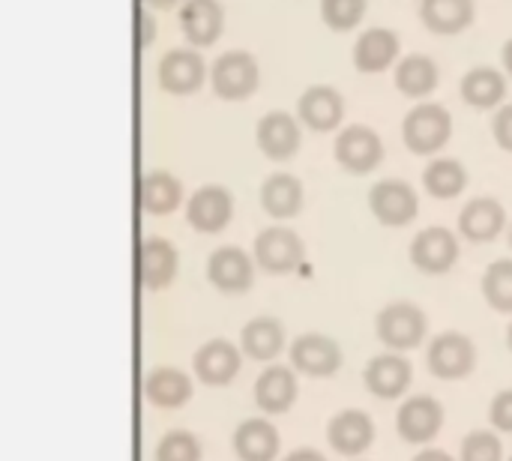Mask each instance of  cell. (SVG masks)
I'll list each match as a JSON object with an SVG mask.
<instances>
[{
  "label": "cell",
  "instance_id": "cell-21",
  "mask_svg": "<svg viewBox=\"0 0 512 461\" xmlns=\"http://www.w3.org/2000/svg\"><path fill=\"white\" fill-rule=\"evenodd\" d=\"M297 402V375L288 366H270L255 381V405L264 414H285Z\"/></svg>",
  "mask_w": 512,
  "mask_h": 461
},
{
  "label": "cell",
  "instance_id": "cell-24",
  "mask_svg": "<svg viewBox=\"0 0 512 461\" xmlns=\"http://www.w3.org/2000/svg\"><path fill=\"white\" fill-rule=\"evenodd\" d=\"M183 201V186L174 174L168 171H150L141 177L138 183V204L144 213H153V216H165V213H174Z\"/></svg>",
  "mask_w": 512,
  "mask_h": 461
},
{
  "label": "cell",
  "instance_id": "cell-30",
  "mask_svg": "<svg viewBox=\"0 0 512 461\" xmlns=\"http://www.w3.org/2000/svg\"><path fill=\"white\" fill-rule=\"evenodd\" d=\"M504 96H507V81L492 66H477L462 78V99L471 108H480V111L495 108L504 102Z\"/></svg>",
  "mask_w": 512,
  "mask_h": 461
},
{
  "label": "cell",
  "instance_id": "cell-41",
  "mask_svg": "<svg viewBox=\"0 0 512 461\" xmlns=\"http://www.w3.org/2000/svg\"><path fill=\"white\" fill-rule=\"evenodd\" d=\"M285 461H327L318 450H294Z\"/></svg>",
  "mask_w": 512,
  "mask_h": 461
},
{
  "label": "cell",
  "instance_id": "cell-3",
  "mask_svg": "<svg viewBox=\"0 0 512 461\" xmlns=\"http://www.w3.org/2000/svg\"><path fill=\"white\" fill-rule=\"evenodd\" d=\"M426 363H429L432 375H438L444 381H462L477 366V348L465 333H441L432 339Z\"/></svg>",
  "mask_w": 512,
  "mask_h": 461
},
{
  "label": "cell",
  "instance_id": "cell-37",
  "mask_svg": "<svg viewBox=\"0 0 512 461\" xmlns=\"http://www.w3.org/2000/svg\"><path fill=\"white\" fill-rule=\"evenodd\" d=\"M489 417H492V426L498 432H510L512 435V390H504L495 396L492 408H489Z\"/></svg>",
  "mask_w": 512,
  "mask_h": 461
},
{
  "label": "cell",
  "instance_id": "cell-5",
  "mask_svg": "<svg viewBox=\"0 0 512 461\" xmlns=\"http://www.w3.org/2000/svg\"><path fill=\"white\" fill-rule=\"evenodd\" d=\"M291 363L309 378H330L342 369V348L324 333H303L291 345Z\"/></svg>",
  "mask_w": 512,
  "mask_h": 461
},
{
  "label": "cell",
  "instance_id": "cell-44",
  "mask_svg": "<svg viewBox=\"0 0 512 461\" xmlns=\"http://www.w3.org/2000/svg\"><path fill=\"white\" fill-rule=\"evenodd\" d=\"M507 345H510V351H512V324H510V330H507Z\"/></svg>",
  "mask_w": 512,
  "mask_h": 461
},
{
  "label": "cell",
  "instance_id": "cell-7",
  "mask_svg": "<svg viewBox=\"0 0 512 461\" xmlns=\"http://www.w3.org/2000/svg\"><path fill=\"white\" fill-rule=\"evenodd\" d=\"M369 207H372V213H375V219L381 225L402 228V225H408V222L417 219L420 201H417V192L408 183H402V180H384V183L372 186Z\"/></svg>",
  "mask_w": 512,
  "mask_h": 461
},
{
  "label": "cell",
  "instance_id": "cell-39",
  "mask_svg": "<svg viewBox=\"0 0 512 461\" xmlns=\"http://www.w3.org/2000/svg\"><path fill=\"white\" fill-rule=\"evenodd\" d=\"M492 129H495V141H498L504 150H510L512 153V105H507L504 111L495 114Z\"/></svg>",
  "mask_w": 512,
  "mask_h": 461
},
{
  "label": "cell",
  "instance_id": "cell-45",
  "mask_svg": "<svg viewBox=\"0 0 512 461\" xmlns=\"http://www.w3.org/2000/svg\"><path fill=\"white\" fill-rule=\"evenodd\" d=\"M510 243H512V231H510Z\"/></svg>",
  "mask_w": 512,
  "mask_h": 461
},
{
  "label": "cell",
  "instance_id": "cell-40",
  "mask_svg": "<svg viewBox=\"0 0 512 461\" xmlns=\"http://www.w3.org/2000/svg\"><path fill=\"white\" fill-rule=\"evenodd\" d=\"M414 461H456L450 453H444V450H423V453H417Z\"/></svg>",
  "mask_w": 512,
  "mask_h": 461
},
{
  "label": "cell",
  "instance_id": "cell-43",
  "mask_svg": "<svg viewBox=\"0 0 512 461\" xmlns=\"http://www.w3.org/2000/svg\"><path fill=\"white\" fill-rule=\"evenodd\" d=\"M504 69L512 75V39L504 45Z\"/></svg>",
  "mask_w": 512,
  "mask_h": 461
},
{
  "label": "cell",
  "instance_id": "cell-8",
  "mask_svg": "<svg viewBox=\"0 0 512 461\" xmlns=\"http://www.w3.org/2000/svg\"><path fill=\"white\" fill-rule=\"evenodd\" d=\"M303 240L288 228H267L255 240V261L267 273H291L303 264Z\"/></svg>",
  "mask_w": 512,
  "mask_h": 461
},
{
  "label": "cell",
  "instance_id": "cell-20",
  "mask_svg": "<svg viewBox=\"0 0 512 461\" xmlns=\"http://www.w3.org/2000/svg\"><path fill=\"white\" fill-rule=\"evenodd\" d=\"M504 225H507V210L495 198H474L462 210V216H459V231L471 243H489V240H495L504 231Z\"/></svg>",
  "mask_w": 512,
  "mask_h": 461
},
{
  "label": "cell",
  "instance_id": "cell-36",
  "mask_svg": "<svg viewBox=\"0 0 512 461\" xmlns=\"http://www.w3.org/2000/svg\"><path fill=\"white\" fill-rule=\"evenodd\" d=\"M462 461H504L501 438L489 429H477L462 441Z\"/></svg>",
  "mask_w": 512,
  "mask_h": 461
},
{
  "label": "cell",
  "instance_id": "cell-25",
  "mask_svg": "<svg viewBox=\"0 0 512 461\" xmlns=\"http://www.w3.org/2000/svg\"><path fill=\"white\" fill-rule=\"evenodd\" d=\"M399 57V36L387 27L366 30L354 45V63L360 72H381Z\"/></svg>",
  "mask_w": 512,
  "mask_h": 461
},
{
  "label": "cell",
  "instance_id": "cell-26",
  "mask_svg": "<svg viewBox=\"0 0 512 461\" xmlns=\"http://www.w3.org/2000/svg\"><path fill=\"white\" fill-rule=\"evenodd\" d=\"M234 453L240 461H273L279 456V432L264 420H246L234 432Z\"/></svg>",
  "mask_w": 512,
  "mask_h": 461
},
{
  "label": "cell",
  "instance_id": "cell-29",
  "mask_svg": "<svg viewBox=\"0 0 512 461\" xmlns=\"http://www.w3.org/2000/svg\"><path fill=\"white\" fill-rule=\"evenodd\" d=\"M240 348L243 354H249L252 360H276L285 348V330L276 318H252L243 327L240 336Z\"/></svg>",
  "mask_w": 512,
  "mask_h": 461
},
{
  "label": "cell",
  "instance_id": "cell-38",
  "mask_svg": "<svg viewBox=\"0 0 512 461\" xmlns=\"http://www.w3.org/2000/svg\"><path fill=\"white\" fill-rule=\"evenodd\" d=\"M153 36H156V21L138 3V9H135V42H138V48H147L153 42Z\"/></svg>",
  "mask_w": 512,
  "mask_h": 461
},
{
  "label": "cell",
  "instance_id": "cell-9",
  "mask_svg": "<svg viewBox=\"0 0 512 461\" xmlns=\"http://www.w3.org/2000/svg\"><path fill=\"white\" fill-rule=\"evenodd\" d=\"M411 261L417 270L429 273V276H441L447 270H453V264L459 261V243L456 234L447 228H426L414 237L411 243Z\"/></svg>",
  "mask_w": 512,
  "mask_h": 461
},
{
  "label": "cell",
  "instance_id": "cell-27",
  "mask_svg": "<svg viewBox=\"0 0 512 461\" xmlns=\"http://www.w3.org/2000/svg\"><path fill=\"white\" fill-rule=\"evenodd\" d=\"M420 18L432 33L453 36L474 21V0H423Z\"/></svg>",
  "mask_w": 512,
  "mask_h": 461
},
{
  "label": "cell",
  "instance_id": "cell-31",
  "mask_svg": "<svg viewBox=\"0 0 512 461\" xmlns=\"http://www.w3.org/2000/svg\"><path fill=\"white\" fill-rule=\"evenodd\" d=\"M396 87H399L405 96H414V99L432 93V90L438 87V66H435V60L426 57V54H411V57H405V60L399 63V69H396Z\"/></svg>",
  "mask_w": 512,
  "mask_h": 461
},
{
  "label": "cell",
  "instance_id": "cell-42",
  "mask_svg": "<svg viewBox=\"0 0 512 461\" xmlns=\"http://www.w3.org/2000/svg\"><path fill=\"white\" fill-rule=\"evenodd\" d=\"M141 3H147V6H153V9H171L177 0H141Z\"/></svg>",
  "mask_w": 512,
  "mask_h": 461
},
{
  "label": "cell",
  "instance_id": "cell-14",
  "mask_svg": "<svg viewBox=\"0 0 512 461\" xmlns=\"http://www.w3.org/2000/svg\"><path fill=\"white\" fill-rule=\"evenodd\" d=\"M396 426H399L402 441L417 444V447L429 444L444 426V408L432 396H414L399 408Z\"/></svg>",
  "mask_w": 512,
  "mask_h": 461
},
{
  "label": "cell",
  "instance_id": "cell-33",
  "mask_svg": "<svg viewBox=\"0 0 512 461\" xmlns=\"http://www.w3.org/2000/svg\"><path fill=\"white\" fill-rule=\"evenodd\" d=\"M483 297L495 312H512V261H495L486 270Z\"/></svg>",
  "mask_w": 512,
  "mask_h": 461
},
{
  "label": "cell",
  "instance_id": "cell-1",
  "mask_svg": "<svg viewBox=\"0 0 512 461\" xmlns=\"http://www.w3.org/2000/svg\"><path fill=\"white\" fill-rule=\"evenodd\" d=\"M426 330H429V321H426V312L414 303H390L378 312L375 318V333L378 339L390 348V351H411L417 348L423 339H426Z\"/></svg>",
  "mask_w": 512,
  "mask_h": 461
},
{
  "label": "cell",
  "instance_id": "cell-32",
  "mask_svg": "<svg viewBox=\"0 0 512 461\" xmlns=\"http://www.w3.org/2000/svg\"><path fill=\"white\" fill-rule=\"evenodd\" d=\"M423 183H426V192L432 198H456L462 195V189L468 186V174L462 168V162L456 159H435L426 171H423Z\"/></svg>",
  "mask_w": 512,
  "mask_h": 461
},
{
  "label": "cell",
  "instance_id": "cell-17",
  "mask_svg": "<svg viewBox=\"0 0 512 461\" xmlns=\"http://www.w3.org/2000/svg\"><path fill=\"white\" fill-rule=\"evenodd\" d=\"M255 135H258L261 153L273 162H285L300 150V126L285 111H270L267 117H261Z\"/></svg>",
  "mask_w": 512,
  "mask_h": 461
},
{
  "label": "cell",
  "instance_id": "cell-15",
  "mask_svg": "<svg viewBox=\"0 0 512 461\" xmlns=\"http://www.w3.org/2000/svg\"><path fill=\"white\" fill-rule=\"evenodd\" d=\"M207 78L204 57L192 48H174L159 63V84L168 93H195Z\"/></svg>",
  "mask_w": 512,
  "mask_h": 461
},
{
  "label": "cell",
  "instance_id": "cell-11",
  "mask_svg": "<svg viewBox=\"0 0 512 461\" xmlns=\"http://www.w3.org/2000/svg\"><path fill=\"white\" fill-rule=\"evenodd\" d=\"M240 366H243L240 348L231 345L228 339H210L195 354V375L207 387H228L240 375Z\"/></svg>",
  "mask_w": 512,
  "mask_h": 461
},
{
  "label": "cell",
  "instance_id": "cell-28",
  "mask_svg": "<svg viewBox=\"0 0 512 461\" xmlns=\"http://www.w3.org/2000/svg\"><path fill=\"white\" fill-rule=\"evenodd\" d=\"M261 207L273 219H291L303 207V183L291 174H273L261 186Z\"/></svg>",
  "mask_w": 512,
  "mask_h": 461
},
{
  "label": "cell",
  "instance_id": "cell-12",
  "mask_svg": "<svg viewBox=\"0 0 512 461\" xmlns=\"http://www.w3.org/2000/svg\"><path fill=\"white\" fill-rule=\"evenodd\" d=\"M234 216V198L228 189L222 186H201L189 207H186V219L195 231L201 234H219L225 231V225L231 222Z\"/></svg>",
  "mask_w": 512,
  "mask_h": 461
},
{
  "label": "cell",
  "instance_id": "cell-13",
  "mask_svg": "<svg viewBox=\"0 0 512 461\" xmlns=\"http://www.w3.org/2000/svg\"><path fill=\"white\" fill-rule=\"evenodd\" d=\"M207 279L225 294H246L255 282L252 258L237 246H222L207 261Z\"/></svg>",
  "mask_w": 512,
  "mask_h": 461
},
{
  "label": "cell",
  "instance_id": "cell-35",
  "mask_svg": "<svg viewBox=\"0 0 512 461\" xmlns=\"http://www.w3.org/2000/svg\"><path fill=\"white\" fill-rule=\"evenodd\" d=\"M366 12V0H321V15L327 21V27L345 33L354 30L360 24Z\"/></svg>",
  "mask_w": 512,
  "mask_h": 461
},
{
  "label": "cell",
  "instance_id": "cell-23",
  "mask_svg": "<svg viewBox=\"0 0 512 461\" xmlns=\"http://www.w3.org/2000/svg\"><path fill=\"white\" fill-rule=\"evenodd\" d=\"M144 396L150 405L156 408H183L189 399H192V381L186 372L180 369H171V366H159L147 375L144 381Z\"/></svg>",
  "mask_w": 512,
  "mask_h": 461
},
{
  "label": "cell",
  "instance_id": "cell-4",
  "mask_svg": "<svg viewBox=\"0 0 512 461\" xmlns=\"http://www.w3.org/2000/svg\"><path fill=\"white\" fill-rule=\"evenodd\" d=\"M258 78V63L249 51H225L213 66V93L237 102L255 93Z\"/></svg>",
  "mask_w": 512,
  "mask_h": 461
},
{
  "label": "cell",
  "instance_id": "cell-6",
  "mask_svg": "<svg viewBox=\"0 0 512 461\" xmlns=\"http://www.w3.org/2000/svg\"><path fill=\"white\" fill-rule=\"evenodd\" d=\"M336 162L351 171V174H369L381 165L384 159V144L378 138L375 129L369 126H348L339 138H336Z\"/></svg>",
  "mask_w": 512,
  "mask_h": 461
},
{
  "label": "cell",
  "instance_id": "cell-46",
  "mask_svg": "<svg viewBox=\"0 0 512 461\" xmlns=\"http://www.w3.org/2000/svg\"><path fill=\"white\" fill-rule=\"evenodd\" d=\"M510 461H512V459H510Z\"/></svg>",
  "mask_w": 512,
  "mask_h": 461
},
{
  "label": "cell",
  "instance_id": "cell-22",
  "mask_svg": "<svg viewBox=\"0 0 512 461\" xmlns=\"http://www.w3.org/2000/svg\"><path fill=\"white\" fill-rule=\"evenodd\" d=\"M225 12L216 0H186L180 9V27L192 45H210L219 39Z\"/></svg>",
  "mask_w": 512,
  "mask_h": 461
},
{
  "label": "cell",
  "instance_id": "cell-16",
  "mask_svg": "<svg viewBox=\"0 0 512 461\" xmlns=\"http://www.w3.org/2000/svg\"><path fill=\"white\" fill-rule=\"evenodd\" d=\"M411 363L402 357V354H381L375 360H369L366 372H363V381H366V390L378 399H399L408 387H411Z\"/></svg>",
  "mask_w": 512,
  "mask_h": 461
},
{
  "label": "cell",
  "instance_id": "cell-34",
  "mask_svg": "<svg viewBox=\"0 0 512 461\" xmlns=\"http://www.w3.org/2000/svg\"><path fill=\"white\" fill-rule=\"evenodd\" d=\"M156 461H201V441L183 429L168 432L156 447Z\"/></svg>",
  "mask_w": 512,
  "mask_h": 461
},
{
  "label": "cell",
  "instance_id": "cell-19",
  "mask_svg": "<svg viewBox=\"0 0 512 461\" xmlns=\"http://www.w3.org/2000/svg\"><path fill=\"white\" fill-rule=\"evenodd\" d=\"M297 111H300V120L309 129H315V132H333L342 123V117H345V102H342V96L333 87L318 84V87H309L300 96Z\"/></svg>",
  "mask_w": 512,
  "mask_h": 461
},
{
  "label": "cell",
  "instance_id": "cell-18",
  "mask_svg": "<svg viewBox=\"0 0 512 461\" xmlns=\"http://www.w3.org/2000/svg\"><path fill=\"white\" fill-rule=\"evenodd\" d=\"M327 441L339 456H360L375 441V423L363 411H342L330 420Z\"/></svg>",
  "mask_w": 512,
  "mask_h": 461
},
{
  "label": "cell",
  "instance_id": "cell-10",
  "mask_svg": "<svg viewBox=\"0 0 512 461\" xmlns=\"http://www.w3.org/2000/svg\"><path fill=\"white\" fill-rule=\"evenodd\" d=\"M180 267V255L174 249V243H168L165 237H147L138 246V282L147 291H162L174 282Z\"/></svg>",
  "mask_w": 512,
  "mask_h": 461
},
{
  "label": "cell",
  "instance_id": "cell-2",
  "mask_svg": "<svg viewBox=\"0 0 512 461\" xmlns=\"http://www.w3.org/2000/svg\"><path fill=\"white\" fill-rule=\"evenodd\" d=\"M450 132H453V117L444 105H435V102L417 105L402 123V138H405L408 150L417 156L438 153L450 141Z\"/></svg>",
  "mask_w": 512,
  "mask_h": 461
}]
</instances>
